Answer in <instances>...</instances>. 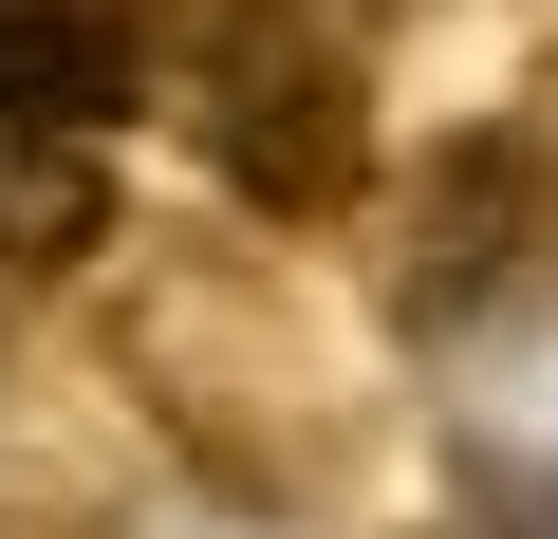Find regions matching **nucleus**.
Segmentation results:
<instances>
[{"label": "nucleus", "instance_id": "7ed1b4c3", "mask_svg": "<svg viewBox=\"0 0 558 539\" xmlns=\"http://www.w3.org/2000/svg\"><path fill=\"white\" fill-rule=\"evenodd\" d=\"M168 94V0H0V112L112 131Z\"/></svg>", "mask_w": 558, "mask_h": 539}, {"label": "nucleus", "instance_id": "f03ea898", "mask_svg": "<svg viewBox=\"0 0 558 539\" xmlns=\"http://www.w3.org/2000/svg\"><path fill=\"white\" fill-rule=\"evenodd\" d=\"M539 260H558V149H539L521 112H465V131H428V149L391 168V242H373L391 335H465V317H502Z\"/></svg>", "mask_w": 558, "mask_h": 539}, {"label": "nucleus", "instance_id": "f257e3e1", "mask_svg": "<svg viewBox=\"0 0 558 539\" xmlns=\"http://www.w3.org/2000/svg\"><path fill=\"white\" fill-rule=\"evenodd\" d=\"M149 112H168L186 168H205L242 223H279V242H336V223H373V186H391L373 38L336 20V0H186Z\"/></svg>", "mask_w": 558, "mask_h": 539}]
</instances>
